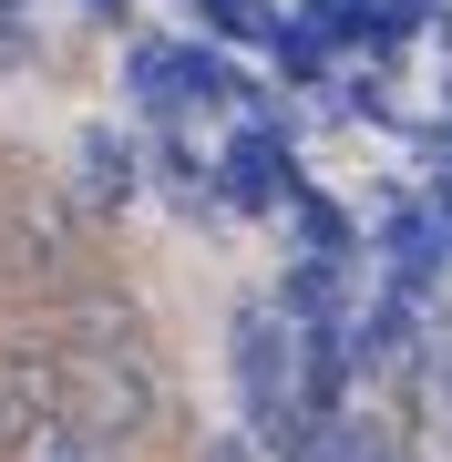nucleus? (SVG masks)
<instances>
[{
    "label": "nucleus",
    "mask_w": 452,
    "mask_h": 462,
    "mask_svg": "<svg viewBox=\"0 0 452 462\" xmlns=\"http://www.w3.org/2000/svg\"><path fill=\"white\" fill-rule=\"evenodd\" d=\"M11 462H144V442H124L114 421H93L83 401H51L11 431Z\"/></svg>",
    "instance_id": "7"
},
{
    "label": "nucleus",
    "mask_w": 452,
    "mask_h": 462,
    "mask_svg": "<svg viewBox=\"0 0 452 462\" xmlns=\"http://www.w3.org/2000/svg\"><path fill=\"white\" fill-rule=\"evenodd\" d=\"M185 11H196V21H206V42H226V51H236V42L268 51V42H278V21H288L278 0H185Z\"/></svg>",
    "instance_id": "14"
},
{
    "label": "nucleus",
    "mask_w": 452,
    "mask_h": 462,
    "mask_svg": "<svg viewBox=\"0 0 452 462\" xmlns=\"http://www.w3.org/2000/svg\"><path fill=\"white\" fill-rule=\"evenodd\" d=\"M339 114H350V124H401V114H391L381 62H370V72H339Z\"/></svg>",
    "instance_id": "16"
},
{
    "label": "nucleus",
    "mask_w": 452,
    "mask_h": 462,
    "mask_svg": "<svg viewBox=\"0 0 452 462\" xmlns=\"http://www.w3.org/2000/svg\"><path fill=\"white\" fill-rule=\"evenodd\" d=\"M268 298L299 319V329H309V319H350V267H339V257H288V278Z\"/></svg>",
    "instance_id": "11"
},
{
    "label": "nucleus",
    "mask_w": 452,
    "mask_h": 462,
    "mask_svg": "<svg viewBox=\"0 0 452 462\" xmlns=\"http://www.w3.org/2000/svg\"><path fill=\"white\" fill-rule=\"evenodd\" d=\"M83 11H93V21H114V32H124V21H134V0H83Z\"/></svg>",
    "instance_id": "17"
},
{
    "label": "nucleus",
    "mask_w": 452,
    "mask_h": 462,
    "mask_svg": "<svg viewBox=\"0 0 452 462\" xmlns=\"http://www.w3.org/2000/svg\"><path fill=\"white\" fill-rule=\"evenodd\" d=\"M144 165H154V154L124 124H83V134H72V206H83V216H124L144 196Z\"/></svg>",
    "instance_id": "6"
},
{
    "label": "nucleus",
    "mask_w": 452,
    "mask_h": 462,
    "mask_svg": "<svg viewBox=\"0 0 452 462\" xmlns=\"http://www.w3.org/2000/svg\"><path fill=\"white\" fill-rule=\"evenodd\" d=\"M226 391H236V421L268 452L299 442V319H288L278 298H236V319H226Z\"/></svg>",
    "instance_id": "2"
},
{
    "label": "nucleus",
    "mask_w": 452,
    "mask_h": 462,
    "mask_svg": "<svg viewBox=\"0 0 452 462\" xmlns=\"http://www.w3.org/2000/svg\"><path fill=\"white\" fill-rule=\"evenodd\" d=\"M51 349H62V401H83L93 421H114L124 442H175V421H185V391H175V370H165V349H154L144 329V309L124 288H62L51 309H32Z\"/></svg>",
    "instance_id": "1"
},
{
    "label": "nucleus",
    "mask_w": 452,
    "mask_h": 462,
    "mask_svg": "<svg viewBox=\"0 0 452 462\" xmlns=\"http://www.w3.org/2000/svg\"><path fill=\"white\" fill-rule=\"evenodd\" d=\"M318 462H401V431H391V421H360V411H350V421L329 431V452H318Z\"/></svg>",
    "instance_id": "15"
},
{
    "label": "nucleus",
    "mask_w": 452,
    "mask_h": 462,
    "mask_svg": "<svg viewBox=\"0 0 452 462\" xmlns=\"http://www.w3.org/2000/svg\"><path fill=\"white\" fill-rule=\"evenodd\" d=\"M350 349H360V370L381 380V370H401V360H421V298H401V288H370V309L350 319Z\"/></svg>",
    "instance_id": "9"
},
{
    "label": "nucleus",
    "mask_w": 452,
    "mask_h": 462,
    "mask_svg": "<svg viewBox=\"0 0 452 462\" xmlns=\"http://www.w3.org/2000/svg\"><path fill=\"white\" fill-rule=\"evenodd\" d=\"M268 62H278V83H299V93L339 83V42H329V21H318V11H288V21H278Z\"/></svg>",
    "instance_id": "10"
},
{
    "label": "nucleus",
    "mask_w": 452,
    "mask_h": 462,
    "mask_svg": "<svg viewBox=\"0 0 452 462\" xmlns=\"http://www.w3.org/2000/svg\"><path fill=\"white\" fill-rule=\"evenodd\" d=\"M72 226H83V206L72 196H21L0 216V278L11 288H72Z\"/></svg>",
    "instance_id": "4"
},
{
    "label": "nucleus",
    "mask_w": 452,
    "mask_h": 462,
    "mask_svg": "<svg viewBox=\"0 0 452 462\" xmlns=\"http://www.w3.org/2000/svg\"><path fill=\"white\" fill-rule=\"evenodd\" d=\"M11 32H21V0H0V42H11Z\"/></svg>",
    "instance_id": "21"
},
{
    "label": "nucleus",
    "mask_w": 452,
    "mask_h": 462,
    "mask_svg": "<svg viewBox=\"0 0 452 462\" xmlns=\"http://www.w3.org/2000/svg\"><path fill=\"white\" fill-rule=\"evenodd\" d=\"M432 42H442V62H452V0H432Z\"/></svg>",
    "instance_id": "18"
},
{
    "label": "nucleus",
    "mask_w": 452,
    "mask_h": 462,
    "mask_svg": "<svg viewBox=\"0 0 452 462\" xmlns=\"http://www.w3.org/2000/svg\"><path fill=\"white\" fill-rule=\"evenodd\" d=\"M442 278H452V226H442V206H432V196H391V206H381V288L432 298Z\"/></svg>",
    "instance_id": "5"
},
{
    "label": "nucleus",
    "mask_w": 452,
    "mask_h": 462,
    "mask_svg": "<svg viewBox=\"0 0 452 462\" xmlns=\"http://www.w3.org/2000/svg\"><path fill=\"white\" fill-rule=\"evenodd\" d=\"M299 124L288 114H236L226 144H217V206L226 216H288V196H299Z\"/></svg>",
    "instance_id": "3"
},
{
    "label": "nucleus",
    "mask_w": 452,
    "mask_h": 462,
    "mask_svg": "<svg viewBox=\"0 0 452 462\" xmlns=\"http://www.w3.org/2000/svg\"><path fill=\"white\" fill-rule=\"evenodd\" d=\"M11 431H21V411H11V401H0V462H11Z\"/></svg>",
    "instance_id": "19"
},
{
    "label": "nucleus",
    "mask_w": 452,
    "mask_h": 462,
    "mask_svg": "<svg viewBox=\"0 0 452 462\" xmlns=\"http://www.w3.org/2000/svg\"><path fill=\"white\" fill-rule=\"evenodd\" d=\"M432 206H442V226H452V165H442V185H432Z\"/></svg>",
    "instance_id": "20"
},
{
    "label": "nucleus",
    "mask_w": 452,
    "mask_h": 462,
    "mask_svg": "<svg viewBox=\"0 0 452 462\" xmlns=\"http://www.w3.org/2000/svg\"><path fill=\"white\" fill-rule=\"evenodd\" d=\"M154 185H165L185 216H206V206H217V154H196L175 124H154Z\"/></svg>",
    "instance_id": "13"
},
{
    "label": "nucleus",
    "mask_w": 452,
    "mask_h": 462,
    "mask_svg": "<svg viewBox=\"0 0 452 462\" xmlns=\"http://www.w3.org/2000/svg\"><path fill=\"white\" fill-rule=\"evenodd\" d=\"M288 236H299V257H339V267H360V226H350V206L318 196V185H299V196H288Z\"/></svg>",
    "instance_id": "12"
},
{
    "label": "nucleus",
    "mask_w": 452,
    "mask_h": 462,
    "mask_svg": "<svg viewBox=\"0 0 452 462\" xmlns=\"http://www.w3.org/2000/svg\"><path fill=\"white\" fill-rule=\"evenodd\" d=\"M299 11H318L329 42H339V51H370V62H391L401 42L432 32V0H299Z\"/></svg>",
    "instance_id": "8"
}]
</instances>
